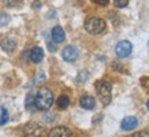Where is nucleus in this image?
Segmentation results:
<instances>
[{
	"label": "nucleus",
	"mask_w": 149,
	"mask_h": 137,
	"mask_svg": "<svg viewBox=\"0 0 149 137\" xmlns=\"http://www.w3.org/2000/svg\"><path fill=\"white\" fill-rule=\"evenodd\" d=\"M146 107H148V110H149V100H148V103H146Z\"/></svg>",
	"instance_id": "nucleus-22"
},
{
	"label": "nucleus",
	"mask_w": 149,
	"mask_h": 137,
	"mask_svg": "<svg viewBox=\"0 0 149 137\" xmlns=\"http://www.w3.org/2000/svg\"><path fill=\"white\" fill-rule=\"evenodd\" d=\"M62 56L66 62H74L78 58V50L74 45H67L62 51Z\"/></svg>",
	"instance_id": "nucleus-6"
},
{
	"label": "nucleus",
	"mask_w": 149,
	"mask_h": 137,
	"mask_svg": "<svg viewBox=\"0 0 149 137\" xmlns=\"http://www.w3.org/2000/svg\"><path fill=\"white\" fill-rule=\"evenodd\" d=\"M48 48H49L51 51H55V50H56V47H55V45H52L51 43H48Z\"/></svg>",
	"instance_id": "nucleus-21"
},
{
	"label": "nucleus",
	"mask_w": 149,
	"mask_h": 137,
	"mask_svg": "<svg viewBox=\"0 0 149 137\" xmlns=\"http://www.w3.org/2000/svg\"><path fill=\"white\" fill-rule=\"evenodd\" d=\"M0 44H1V48L4 51H7V52H13L17 48V43H15V40L13 37H4Z\"/></svg>",
	"instance_id": "nucleus-10"
},
{
	"label": "nucleus",
	"mask_w": 149,
	"mask_h": 137,
	"mask_svg": "<svg viewBox=\"0 0 149 137\" xmlns=\"http://www.w3.org/2000/svg\"><path fill=\"white\" fill-rule=\"evenodd\" d=\"M64 38H66V34H64L63 27L55 26L54 29H52V40H54L55 43H62Z\"/></svg>",
	"instance_id": "nucleus-12"
},
{
	"label": "nucleus",
	"mask_w": 149,
	"mask_h": 137,
	"mask_svg": "<svg viewBox=\"0 0 149 137\" xmlns=\"http://www.w3.org/2000/svg\"><path fill=\"white\" fill-rule=\"evenodd\" d=\"M131 50H133V45H131L130 41L123 40L120 43H118V45L115 47V54L118 58H126L131 54Z\"/></svg>",
	"instance_id": "nucleus-5"
},
{
	"label": "nucleus",
	"mask_w": 149,
	"mask_h": 137,
	"mask_svg": "<svg viewBox=\"0 0 149 137\" xmlns=\"http://www.w3.org/2000/svg\"><path fill=\"white\" fill-rule=\"evenodd\" d=\"M79 104H81L82 108H85V110H93V107H95V104H96V101H95V99H93L92 96L85 95V96H82V97H81Z\"/></svg>",
	"instance_id": "nucleus-11"
},
{
	"label": "nucleus",
	"mask_w": 149,
	"mask_h": 137,
	"mask_svg": "<svg viewBox=\"0 0 149 137\" xmlns=\"http://www.w3.org/2000/svg\"><path fill=\"white\" fill-rule=\"evenodd\" d=\"M131 137H149V132H146V130H141V132L134 133Z\"/></svg>",
	"instance_id": "nucleus-18"
},
{
	"label": "nucleus",
	"mask_w": 149,
	"mask_h": 137,
	"mask_svg": "<svg viewBox=\"0 0 149 137\" xmlns=\"http://www.w3.org/2000/svg\"><path fill=\"white\" fill-rule=\"evenodd\" d=\"M113 4L119 8H122V7H126L129 4V0H113Z\"/></svg>",
	"instance_id": "nucleus-16"
},
{
	"label": "nucleus",
	"mask_w": 149,
	"mask_h": 137,
	"mask_svg": "<svg viewBox=\"0 0 149 137\" xmlns=\"http://www.w3.org/2000/svg\"><path fill=\"white\" fill-rule=\"evenodd\" d=\"M137 125H138V121L136 117H126L120 123V128L123 130H133L134 128H137Z\"/></svg>",
	"instance_id": "nucleus-9"
},
{
	"label": "nucleus",
	"mask_w": 149,
	"mask_h": 137,
	"mask_svg": "<svg viewBox=\"0 0 149 137\" xmlns=\"http://www.w3.org/2000/svg\"><path fill=\"white\" fill-rule=\"evenodd\" d=\"M96 92L99 95L100 100L104 106H108L111 103V92L112 85L108 81H97L96 82Z\"/></svg>",
	"instance_id": "nucleus-2"
},
{
	"label": "nucleus",
	"mask_w": 149,
	"mask_h": 137,
	"mask_svg": "<svg viewBox=\"0 0 149 137\" xmlns=\"http://www.w3.org/2000/svg\"><path fill=\"white\" fill-rule=\"evenodd\" d=\"M29 56H30V60H32L33 63H40L41 60H42V58H44V51L40 47H34L29 52Z\"/></svg>",
	"instance_id": "nucleus-8"
},
{
	"label": "nucleus",
	"mask_w": 149,
	"mask_h": 137,
	"mask_svg": "<svg viewBox=\"0 0 149 137\" xmlns=\"http://www.w3.org/2000/svg\"><path fill=\"white\" fill-rule=\"evenodd\" d=\"M56 104H58V107L60 110L67 108L68 106H70V99H68V96H66V95L59 96V97H58V101H56Z\"/></svg>",
	"instance_id": "nucleus-13"
},
{
	"label": "nucleus",
	"mask_w": 149,
	"mask_h": 137,
	"mask_svg": "<svg viewBox=\"0 0 149 137\" xmlns=\"http://www.w3.org/2000/svg\"><path fill=\"white\" fill-rule=\"evenodd\" d=\"M49 137H72V133L66 126H56L49 132Z\"/></svg>",
	"instance_id": "nucleus-7"
},
{
	"label": "nucleus",
	"mask_w": 149,
	"mask_h": 137,
	"mask_svg": "<svg viewBox=\"0 0 149 137\" xmlns=\"http://www.w3.org/2000/svg\"><path fill=\"white\" fill-rule=\"evenodd\" d=\"M148 44H149V41H148Z\"/></svg>",
	"instance_id": "nucleus-23"
},
{
	"label": "nucleus",
	"mask_w": 149,
	"mask_h": 137,
	"mask_svg": "<svg viewBox=\"0 0 149 137\" xmlns=\"http://www.w3.org/2000/svg\"><path fill=\"white\" fill-rule=\"evenodd\" d=\"M141 87L144 88V91L149 92V77H142L141 78Z\"/></svg>",
	"instance_id": "nucleus-15"
},
{
	"label": "nucleus",
	"mask_w": 149,
	"mask_h": 137,
	"mask_svg": "<svg viewBox=\"0 0 149 137\" xmlns=\"http://www.w3.org/2000/svg\"><path fill=\"white\" fill-rule=\"evenodd\" d=\"M93 3H96V4L99 6H107L109 3V0H92Z\"/></svg>",
	"instance_id": "nucleus-19"
},
{
	"label": "nucleus",
	"mask_w": 149,
	"mask_h": 137,
	"mask_svg": "<svg viewBox=\"0 0 149 137\" xmlns=\"http://www.w3.org/2000/svg\"><path fill=\"white\" fill-rule=\"evenodd\" d=\"M8 121V111L6 107H1V115H0V125H4Z\"/></svg>",
	"instance_id": "nucleus-14"
},
{
	"label": "nucleus",
	"mask_w": 149,
	"mask_h": 137,
	"mask_svg": "<svg viewBox=\"0 0 149 137\" xmlns=\"http://www.w3.org/2000/svg\"><path fill=\"white\" fill-rule=\"evenodd\" d=\"M4 1L6 6H8V7H15V6H18L21 3V0H3Z\"/></svg>",
	"instance_id": "nucleus-17"
},
{
	"label": "nucleus",
	"mask_w": 149,
	"mask_h": 137,
	"mask_svg": "<svg viewBox=\"0 0 149 137\" xmlns=\"http://www.w3.org/2000/svg\"><path fill=\"white\" fill-rule=\"evenodd\" d=\"M40 6H41V3L38 1V0H36V1L33 3V8H37V7H40Z\"/></svg>",
	"instance_id": "nucleus-20"
},
{
	"label": "nucleus",
	"mask_w": 149,
	"mask_h": 137,
	"mask_svg": "<svg viewBox=\"0 0 149 137\" xmlns=\"http://www.w3.org/2000/svg\"><path fill=\"white\" fill-rule=\"evenodd\" d=\"M84 27H85L86 32L91 33V34H100L105 29V21L101 18H97V17H91L85 21Z\"/></svg>",
	"instance_id": "nucleus-3"
},
{
	"label": "nucleus",
	"mask_w": 149,
	"mask_h": 137,
	"mask_svg": "<svg viewBox=\"0 0 149 137\" xmlns=\"http://www.w3.org/2000/svg\"><path fill=\"white\" fill-rule=\"evenodd\" d=\"M25 104L29 111H47L54 104V93L49 88L41 87L26 96Z\"/></svg>",
	"instance_id": "nucleus-1"
},
{
	"label": "nucleus",
	"mask_w": 149,
	"mask_h": 137,
	"mask_svg": "<svg viewBox=\"0 0 149 137\" xmlns=\"http://www.w3.org/2000/svg\"><path fill=\"white\" fill-rule=\"evenodd\" d=\"M44 132V129L41 125H38L37 122H29L26 123L22 129V133L25 137H40Z\"/></svg>",
	"instance_id": "nucleus-4"
}]
</instances>
